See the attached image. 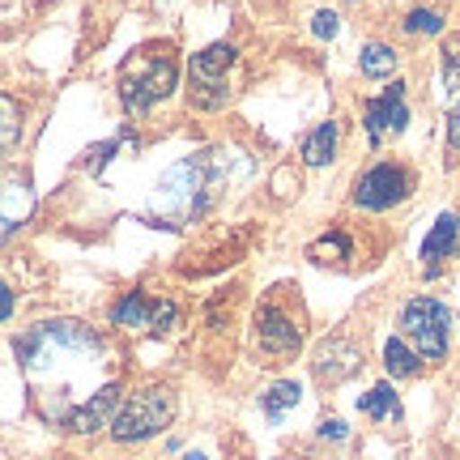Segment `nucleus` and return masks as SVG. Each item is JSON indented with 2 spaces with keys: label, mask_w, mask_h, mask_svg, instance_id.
<instances>
[{
  "label": "nucleus",
  "mask_w": 460,
  "mask_h": 460,
  "mask_svg": "<svg viewBox=\"0 0 460 460\" xmlns=\"http://www.w3.org/2000/svg\"><path fill=\"white\" fill-rule=\"evenodd\" d=\"M180 82V65L171 48H141L132 51L119 68V99L132 115H146L154 102H163Z\"/></svg>",
  "instance_id": "nucleus-1"
},
{
  "label": "nucleus",
  "mask_w": 460,
  "mask_h": 460,
  "mask_svg": "<svg viewBox=\"0 0 460 460\" xmlns=\"http://www.w3.org/2000/svg\"><path fill=\"white\" fill-rule=\"evenodd\" d=\"M171 418H175V396L166 388H146L119 405V413L111 418V435L119 444H141L171 427Z\"/></svg>",
  "instance_id": "nucleus-2"
},
{
  "label": "nucleus",
  "mask_w": 460,
  "mask_h": 460,
  "mask_svg": "<svg viewBox=\"0 0 460 460\" xmlns=\"http://www.w3.org/2000/svg\"><path fill=\"white\" fill-rule=\"evenodd\" d=\"M401 329H405V341L422 354V362H439L447 354L452 312L439 298H410L405 312H401Z\"/></svg>",
  "instance_id": "nucleus-3"
},
{
  "label": "nucleus",
  "mask_w": 460,
  "mask_h": 460,
  "mask_svg": "<svg viewBox=\"0 0 460 460\" xmlns=\"http://www.w3.org/2000/svg\"><path fill=\"white\" fill-rule=\"evenodd\" d=\"M234 65V48L230 43H214L200 56H192V73H188V102L197 111H217L226 107L230 90H226V68Z\"/></svg>",
  "instance_id": "nucleus-4"
},
{
  "label": "nucleus",
  "mask_w": 460,
  "mask_h": 460,
  "mask_svg": "<svg viewBox=\"0 0 460 460\" xmlns=\"http://www.w3.org/2000/svg\"><path fill=\"white\" fill-rule=\"evenodd\" d=\"M158 192H163V205L175 217L200 214V205L209 197V163H205V158H183V163H175L163 175Z\"/></svg>",
  "instance_id": "nucleus-5"
},
{
  "label": "nucleus",
  "mask_w": 460,
  "mask_h": 460,
  "mask_svg": "<svg viewBox=\"0 0 460 460\" xmlns=\"http://www.w3.org/2000/svg\"><path fill=\"white\" fill-rule=\"evenodd\" d=\"M362 367V349L349 337H341V332H332V337H324V341H315L312 349V376L324 384V388H337V384H345V379L354 376Z\"/></svg>",
  "instance_id": "nucleus-6"
},
{
  "label": "nucleus",
  "mask_w": 460,
  "mask_h": 460,
  "mask_svg": "<svg viewBox=\"0 0 460 460\" xmlns=\"http://www.w3.org/2000/svg\"><path fill=\"white\" fill-rule=\"evenodd\" d=\"M405 188H410V180H405V171H401V166L379 163V166L362 171L358 180H354V205L379 214V209H393L396 200L405 197Z\"/></svg>",
  "instance_id": "nucleus-7"
},
{
  "label": "nucleus",
  "mask_w": 460,
  "mask_h": 460,
  "mask_svg": "<svg viewBox=\"0 0 460 460\" xmlns=\"http://www.w3.org/2000/svg\"><path fill=\"white\" fill-rule=\"evenodd\" d=\"M362 124H367L371 146H379L388 132H405V124H410V111H405V82H393L384 94H379V99L367 102Z\"/></svg>",
  "instance_id": "nucleus-8"
},
{
  "label": "nucleus",
  "mask_w": 460,
  "mask_h": 460,
  "mask_svg": "<svg viewBox=\"0 0 460 460\" xmlns=\"http://www.w3.org/2000/svg\"><path fill=\"white\" fill-rule=\"evenodd\" d=\"M256 349L264 358H290V354H298V329L281 307H261L256 312Z\"/></svg>",
  "instance_id": "nucleus-9"
},
{
  "label": "nucleus",
  "mask_w": 460,
  "mask_h": 460,
  "mask_svg": "<svg viewBox=\"0 0 460 460\" xmlns=\"http://www.w3.org/2000/svg\"><path fill=\"white\" fill-rule=\"evenodd\" d=\"M115 401H119V388L115 384H107L102 393H94L85 405H77V410L65 418V430H73V435H94V430L107 422V418H115Z\"/></svg>",
  "instance_id": "nucleus-10"
},
{
  "label": "nucleus",
  "mask_w": 460,
  "mask_h": 460,
  "mask_svg": "<svg viewBox=\"0 0 460 460\" xmlns=\"http://www.w3.org/2000/svg\"><path fill=\"white\" fill-rule=\"evenodd\" d=\"M456 243H460V214H439V222L430 226L427 243H422L427 269H439L444 261H452V256H456Z\"/></svg>",
  "instance_id": "nucleus-11"
},
{
  "label": "nucleus",
  "mask_w": 460,
  "mask_h": 460,
  "mask_svg": "<svg viewBox=\"0 0 460 460\" xmlns=\"http://www.w3.org/2000/svg\"><path fill=\"white\" fill-rule=\"evenodd\" d=\"M31 209H34L31 188H26V183H17L13 175H9V180H4V214H0V222H4V226H0L4 230V239H9V234L31 217Z\"/></svg>",
  "instance_id": "nucleus-12"
},
{
  "label": "nucleus",
  "mask_w": 460,
  "mask_h": 460,
  "mask_svg": "<svg viewBox=\"0 0 460 460\" xmlns=\"http://www.w3.org/2000/svg\"><path fill=\"white\" fill-rule=\"evenodd\" d=\"M149 320H154V298L132 290L111 307V324H124V329H141L149 332Z\"/></svg>",
  "instance_id": "nucleus-13"
},
{
  "label": "nucleus",
  "mask_w": 460,
  "mask_h": 460,
  "mask_svg": "<svg viewBox=\"0 0 460 460\" xmlns=\"http://www.w3.org/2000/svg\"><path fill=\"white\" fill-rule=\"evenodd\" d=\"M332 149H337V124H315L307 137H303V146H298V158L307 166H324L332 163Z\"/></svg>",
  "instance_id": "nucleus-14"
},
{
  "label": "nucleus",
  "mask_w": 460,
  "mask_h": 460,
  "mask_svg": "<svg viewBox=\"0 0 460 460\" xmlns=\"http://www.w3.org/2000/svg\"><path fill=\"white\" fill-rule=\"evenodd\" d=\"M384 367H388V376H396V379L418 376V367H422V354H418L410 341H401V337H388V341H384Z\"/></svg>",
  "instance_id": "nucleus-15"
},
{
  "label": "nucleus",
  "mask_w": 460,
  "mask_h": 460,
  "mask_svg": "<svg viewBox=\"0 0 460 460\" xmlns=\"http://www.w3.org/2000/svg\"><path fill=\"white\" fill-rule=\"evenodd\" d=\"M358 68H362V77H393L396 73V51L388 48V43H362Z\"/></svg>",
  "instance_id": "nucleus-16"
},
{
  "label": "nucleus",
  "mask_w": 460,
  "mask_h": 460,
  "mask_svg": "<svg viewBox=\"0 0 460 460\" xmlns=\"http://www.w3.org/2000/svg\"><path fill=\"white\" fill-rule=\"evenodd\" d=\"M307 261H315V264H341V261H349V239H345L341 230L320 234L315 243H307Z\"/></svg>",
  "instance_id": "nucleus-17"
},
{
  "label": "nucleus",
  "mask_w": 460,
  "mask_h": 460,
  "mask_svg": "<svg viewBox=\"0 0 460 460\" xmlns=\"http://www.w3.org/2000/svg\"><path fill=\"white\" fill-rule=\"evenodd\" d=\"M298 396H303V388H298L295 379H281V384H273V388L261 396V405H264L269 418H281L286 410H295L298 405Z\"/></svg>",
  "instance_id": "nucleus-18"
},
{
  "label": "nucleus",
  "mask_w": 460,
  "mask_h": 460,
  "mask_svg": "<svg viewBox=\"0 0 460 460\" xmlns=\"http://www.w3.org/2000/svg\"><path fill=\"white\" fill-rule=\"evenodd\" d=\"M358 410L367 413V418H393L396 413V393L393 384H376L367 396H358Z\"/></svg>",
  "instance_id": "nucleus-19"
},
{
  "label": "nucleus",
  "mask_w": 460,
  "mask_h": 460,
  "mask_svg": "<svg viewBox=\"0 0 460 460\" xmlns=\"http://www.w3.org/2000/svg\"><path fill=\"white\" fill-rule=\"evenodd\" d=\"M444 102L447 111L460 115V51H447V65H444Z\"/></svg>",
  "instance_id": "nucleus-20"
},
{
  "label": "nucleus",
  "mask_w": 460,
  "mask_h": 460,
  "mask_svg": "<svg viewBox=\"0 0 460 460\" xmlns=\"http://www.w3.org/2000/svg\"><path fill=\"white\" fill-rule=\"evenodd\" d=\"M405 31L410 34H439L444 31V17L435 13V9H413V13L405 17Z\"/></svg>",
  "instance_id": "nucleus-21"
},
{
  "label": "nucleus",
  "mask_w": 460,
  "mask_h": 460,
  "mask_svg": "<svg viewBox=\"0 0 460 460\" xmlns=\"http://www.w3.org/2000/svg\"><path fill=\"white\" fill-rule=\"evenodd\" d=\"M0 107H4V149H13L17 146V102L4 94Z\"/></svg>",
  "instance_id": "nucleus-22"
},
{
  "label": "nucleus",
  "mask_w": 460,
  "mask_h": 460,
  "mask_svg": "<svg viewBox=\"0 0 460 460\" xmlns=\"http://www.w3.org/2000/svg\"><path fill=\"white\" fill-rule=\"evenodd\" d=\"M312 34H315V39H332V34H337V13L320 9V13L312 17Z\"/></svg>",
  "instance_id": "nucleus-23"
},
{
  "label": "nucleus",
  "mask_w": 460,
  "mask_h": 460,
  "mask_svg": "<svg viewBox=\"0 0 460 460\" xmlns=\"http://www.w3.org/2000/svg\"><path fill=\"white\" fill-rule=\"evenodd\" d=\"M320 439L341 444V439H345V422H341V418H324V422H320Z\"/></svg>",
  "instance_id": "nucleus-24"
},
{
  "label": "nucleus",
  "mask_w": 460,
  "mask_h": 460,
  "mask_svg": "<svg viewBox=\"0 0 460 460\" xmlns=\"http://www.w3.org/2000/svg\"><path fill=\"white\" fill-rule=\"evenodd\" d=\"M447 146L460 149V115H452V119H447Z\"/></svg>",
  "instance_id": "nucleus-25"
},
{
  "label": "nucleus",
  "mask_w": 460,
  "mask_h": 460,
  "mask_svg": "<svg viewBox=\"0 0 460 460\" xmlns=\"http://www.w3.org/2000/svg\"><path fill=\"white\" fill-rule=\"evenodd\" d=\"M183 460H205V456H200V452H188V456H183Z\"/></svg>",
  "instance_id": "nucleus-26"
}]
</instances>
